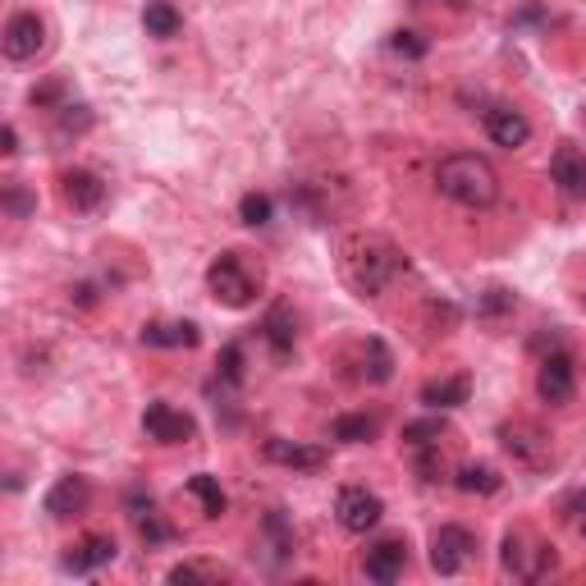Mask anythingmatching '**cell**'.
I'll return each mask as SVG.
<instances>
[{
  "instance_id": "1",
  "label": "cell",
  "mask_w": 586,
  "mask_h": 586,
  "mask_svg": "<svg viewBox=\"0 0 586 586\" xmlns=\"http://www.w3.org/2000/svg\"><path fill=\"white\" fill-rule=\"evenodd\" d=\"M399 271H408V261H403V252L390 239H380V234H348L339 243V275H344V284L358 298H380V289Z\"/></svg>"
},
{
  "instance_id": "2",
  "label": "cell",
  "mask_w": 586,
  "mask_h": 586,
  "mask_svg": "<svg viewBox=\"0 0 586 586\" xmlns=\"http://www.w3.org/2000/svg\"><path fill=\"white\" fill-rule=\"evenodd\" d=\"M435 188H440V197H449L454 207H467V211H486L500 202V174L477 152L445 156L435 165Z\"/></svg>"
},
{
  "instance_id": "3",
  "label": "cell",
  "mask_w": 586,
  "mask_h": 586,
  "mask_svg": "<svg viewBox=\"0 0 586 586\" xmlns=\"http://www.w3.org/2000/svg\"><path fill=\"white\" fill-rule=\"evenodd\" d=\"M207 289L220 307H248L261 293V266L243 252H220L207 266Z\"/></svg>"
},
{
  "instance_id": "4",
  "label": "cell",
  "mask_w": 586,
  "mask_h": 586,
  "mask_svg": "<svg viewBox=\"0 0 586 586\" xmlns=\"http://www.w3.org/2000/svg\"><path fill=\"white\" fill-rule=\"evenodd\" d=\"M504 573L522 577V582H536V577L554 573V564H559V554H554V545H541V541H527L522 532H509L504 536Z\"/></svg>"
},
{
  "instance_id": "5",
  "label": "cell",
  "mask_w": 586,
  "mask_h": 586,
  "mask_svg": "<svg viewBox=\"0 0 586 586\" xmlns=\"http://www.w3.org/2000/svg\"><path fill=\"white\" fill-rule=\"evenodd\" d=\"M472 559H477V536L467 532V527H458V522L435 527V536H431V568L435 573L454 577V573H463Z\"/></svg>"
},
{
  "instance_id": "6",
  "label": "cell",
  "mask_w": 586,
  "mask_h": 586,
  "mask_svg": "<svg viewBox=\"0 0 586 586\" xmlns=\"http://www.w3.org/2000/svg\"><path fill=\"white\" fill-rule=\"evenodd\" d=\"M0 51H5V60H14V65L37 60V55L46 51V19H42V14H33V10L10 14L5 37H0Z\"/></svg>"
},
{
  "instance_id": "7",
  "label": "cell",
  "mask_w": 586,
  "mask_h": 586,
  "mask_svg": "<svg viewBox=\"0 0 586 586\" xmlns=\"http://www.w3.org/2000/svg\"><path fill=\"white\" fill-rule=\"evenodd\" d=\"M142 431L152 435L156 445H188L197 435V422L188 413H179V408H170V403H147V413H142Z\"/></svg>"
},
{
  "instance_id": "8",
  "label": "cell",
  "mask_w": 586,
  "mask_h": 586,
  "mask_svg": "<svg viewBox=\"0 0 586 586\" xmlns=\"http://www.w3.org/2000/svg\"><path fill=\"white\" fill-rule=\"evenodd\" d=\"M335 513H339V527L344 532H371L380 522V513H385V504H380V495H371L367 486H344L335 500Z\"/></svg>"
},
{
  "instance_id": "9",
  "label": "cell",
  "mask_w": 586,
  "mask_h": 586,
  "mask_svg": "<svg viewBox=\"0 0 586 586\" xmlns=\"http://www.w3.org/2000/svg\"><path fill=\"white\" fill-rule=\"evenodd\" d=\"M87 504H92V481L78 477V472H65V477L46 490L42 509H46V518L69 522V518H78V513H87Z\"/></svg>"
},
{
  "instance_id": "10",
  "label": "cell",
  "mask_w": 586,
  "mask_h": 586,
  "mask_svg": "<svg viewBox=\"0 0 586 586\" xmlns=\"http://www.w3.org/2000/svg\"><path fill=\"white\" fill-rule=\"evenodd\" d=\"M115 554H120L115 536L92 532V536H83V541L69 545L65 559H60V568H65V573H74V577H87V573H97V568L115 564Z\"/></svg>"
},
{
  "instance_id": "11",
  "label": "cell",
  "mask_w": 586,
  "mask_h": 586,
  "mask_svg": "<svg viewBox=\"0 0 586 586\" xmlns=\"http://www.w3.org/2000/svg\"><path fill=\"white\" fill-rule=\"evenodd\" d=\"M60 197L69 211H97L106 202V179L97 170H65L60 174Z\"/></svg>"
},
{
  "instance_id": "12",
  "label": "cell",
  "mask_w": 586,
  "mask_h": 586,
  "mask_svg": "<svg viewBox=\"0 0 586 586\" xmlns=\"http://www.w3.org/2000/svg\"><path fill=\"white\" fill-rule=\"evenodd\" d=\"M536 390H541L545 403H568L577 390V376H573V358L568 353H550V358L541 362V371H536Z\"/></svg>"
},
{
  "instance_id": "13",
  "label": "cell",
  "mask_w": 586,
  "mask_h": 586,
  "mask_svg": "<svg viewBox=\"0 0 586 586\" xmlns=\"http://www.w3.org/2000/svg\"><path fill=\"white\" fill-rule=\"evenodd\" d=\"M362 568H367L371 582H399L403 568H408V541H403V536L376 541L367 550V559H362Z\"/></svg>"
},
{
  "instance_id": "14",
  "label": "cell",
  "mask_w": 586,
  "mask_h": 586,
  "mask_svg": "<svg viewBox=\"0 0 586 586\" xmlns=\"http://www.w3.org/2000/svg\"><path fill=\"white\" fill-rule=\"evenodd\" d=\"M266 458L280 467H293V472H321L326 467V449L321 445H298V440H284V435L266 440Z\"/></svg>"
},
{
  "instance_id": "15",
  "label": "cell",
  "mask_w": 586,
  "mask_h": 586,
  "mask_svg": "<svg viewBox=\"0 0 586 586\" xmlns=\"http://www.w3.org/2000/svg\"><path fill=\"white\" fill-rule=\"evenodd\" d=\"M486 133L495 147H509V152H518V147H527V138H532V124H527V115L513 106H495L486 115Z\"/></svg>"
},
{
  "instance_id": "16",
  "label": "cell",
  "mask_w": 586,
  "mask_h": 586,
  "mask_svg": "<svg viewBox=\"0 0 586 586\" xmlns=\"http://www.w3.org/2000/svg\"><path fill=\"white\" fill-rule=\"evenodd\" d=\"M550 179L564 197H586V156L577 147H559L550 161Z\"/></svg>"
},
{
  "instance_id": "17",
  "label": "cell",
  "mask_w": 586,
  "mask_h": 586,
  "mask_svg": "<svg viewBox=\"0 0 586 586\" xmlns=\"http://www.w3.org/2000/svg\"><path fill=\"white\" fill-rule=\"evenodd\" d=\"M467 394H472V380H467V376H445V380H426L417 399H422L431 413H445V408L467 403Z\"/></svg>"
},
{
  "instance_id": "18",
  "label": "cell",
  "mask_w": 586,
  "mask_h": 586,
  "mask_svg": "<svg viewBox=\"0 0 586 586\" xmlns=\"http://www.w3.org/2000/svg\"><path fill=\"white\" fill-rule=\"evenodd\" d=\"M197 326L193 321H152V326H142V344L147 348H197Z\"/></svg>"
},
{
  "instance_id": "19",
  "label": "cell",
  "mask_w": 586,
  "mask_h": 586,
  "mask_svg": "<svg viewBox=\"0 0 586 586\" xmlns=\"http://www.w3.org/2000/svg\"><path fill=\"white\" fill-rule=\"evenodd\" d=\"M261 335H266V344H271L275 353H289V348L298 344V321H293V307L289 303H275L271 312H266V321H261Z\"/></svg>"
},
{
  "instance_id": "20",
  "label": "cell",
  "mask_w": 586,
  "mask_h": 586,
  "mask_svg": "<svg viewBox=\"0 0 586 586\" xmlns=\"http://www.w3.org/2000/svg\"><path fill=\"white\" fill-rule=\"evenodd\" d=\"M142 28H147V37L170 42V37H179V28H184V14L174 10L170 0H147V5H142Z\"/></svg>"
},
{
  "instance_id": "21",
  "label": "cell",
  "mask_w": 586,
  "mask_h": 586,
  "mask_svg": "<svg viewBox=\"0 0 586 586\" xmlns=\"http://www.w3.org/2000/svg\"><path fill=\"white\" fill-rule=\"evenodd\" d=\"M376 431H380V422L367 413H344L330 422V435H335L339 445H367V440H376Z\"/></svg>"
},
{
  "instance_id": "22",
  "label": "cell",
  "mask_w": 586,
  "mask_h": 586,
  "mask_svg": "<svg viewBox=\"0 0 586 586\" xmlns=\"http://www.w3.org/2000/svg\"><path fill=\"white\" fill-rule=\"evenodd\" d=\"M454 486L463 490V495H495L504 481H500V472H495V467H486V463H463L454 472Z\"/></svg>"
},
{
  "instance_id": "23",
  "label": "cell",
  "mask_w": 586,
  "mask_h": 586,
  "mask_svg": "<svg viewBox=\"0 0 586 586\" xmlns=\"http://www.w3.org/2000/svg\"><path fill=\"white\" fill-rule=\"evenodd\" d=\"M504 449H509V454L513 458H522V463H541V458H545V449L541 445H536V440H541V435H536L532 431V426H504Z\"/></svg>"
},
{
  "instance_id": "24",
  "label": "cell",
  "mask_w": 586,
  "mask_h": 586,
  "mask_svg": "<svg viewBox=\"0 0 586 586\" xmlns=\"http://www.w3.org/2000/svg\"><path fill=\"white\" fill-rule=\"evenodd\" d=\"M440 435H445V417H422L403 426V445L422 454V449H440Z\"/></svg>"
},
{
  "instance_id": "25",
  "label": "cell",
  "mask_w": 586,
  "mask_h": 586,
  "mask_svg": "<svg viewBox=\"0 0 586 586\" xmlns=\"http://www.w3.org/2000/svg\"><path fill=\"white\" fill-rule=\"evenodd\" d=\"M188 490H193L197 500H202V513L207 518H220V513L229 509V500H225V490H220V481L211 477V472H197L193 481H188Z\"/></svg>"
},
{
  "instance_id": "26",
  "label": "cell",
  "mask_w": 586,
  "mask_h": 586,
  "mask_svg": "<svg viewBox=\"0 0 586 586\" xmlns=\"http://www.w3.org/2000/svg\"><path fill=\"white\" fill-rule=\"evenodd\" d=\"M394 376V353L385 348V339H367V380L385 385Z\"/></svg>"
},
{
  "instance_id": "27",
  "label": "cell",
  "mask_w": 586,
  "mask_h": 586,
  "mask_svg": "<svg viewBox=\"0 0 586 586\" xmlns=\"http://www.w3.org/2000/svg\"><path fill=\"white\" fill-rule=\"evenodd\" d=\"M271 197L266 193H243L239 197V220L243 225H252V229H261V225H271Z\"/></svg>"
},
{
  "instance_id": "28",
  "label": "cell",
  "mask_w": 586,
  "mask_h": 586,
  "mask_svg": "<svg viewBox=\"0 0 586 586\" xmlns=\"http://www.w3.org/2000/svg\"><path fill=\"white\" fill-rule=\"evenodd\" d=\"M216 376L225 385H243V344H225L216 358Z\"/></svg>"
},
{
  "instance_id": "29",
  "label": "cell",
  "mask_w": 586,
  "mask_h": 586,
  "mask_svg": "<svg viewBox=\"0 0 586 586\" xmlns=\"http://www.w3.org/2000/svg\"><path fill=\"white\" fill-rule=\"evenodd\" d=\"M390 46L403 55V60H422V55L431 51V42H426L422 33H413V28H399V33L390 37Z\"/></svg>"
},
{
  "instance_id": "30",
  "label": "cell",
  "mask_w": 586,
  "mask_h": 586,
  "mask_svg": "<svg viewBox=\"0 0 586 586\" xmlns=\"http://www.w3.org/2000/svg\"><path fill=\"white\" fill-rule=\"evenodd\" d=\"M87 129H92V110L87 106H65L60 110V138H69V133L78 138V133H87Z\"/></svg>"
},
{
  "instance_id": "31",
  "label": "cell",
  "mask_w": 586,
  "mask_h": 586,
  "mask_svg": "<svg viewBox=\"0 0 586 586\" xmlns=\"http://www.w3.org/2000/svg\"><path fill=\"white\" fill-rule=\"evenodd\" d=\"M513 307H518V298H513L509 289H500V284L481 293V316H504V312H513Z\"/></svg>"
},
{
  "instance_id": "32",
  "label": "cell",
  "mask_w": 586,
  "mask_h": 586,
  "mask_svg": "<svg viewBox=\"0 0 586 586\" xmlns=\"http://www.w3.org/2000/svg\"><path fill=\"white\" fill-rule=\"evenodd\" d=\"M138 536L147 545H161V541H170L174 532H170V522H161L156 513H138Z\"/></svg>"
},
{
  "instance_id": "33",
  "label": "cell",
  "mask_w": 586,
  "mask_h": 586,
  "mask_svg": "<svg viewBox=\"0 0 586 586\" xmlns=\"http://www.w3.org/2000/svg\"><path fill=\"white\" fill-rule=\"evenodd\" d=\"M33 106H42V110H65L69 101H65V83H42V87H33Z\"/></svg>"
},
{
  "instance_id": "34",
  "label": "cell",
  "mask_w": 586,
  "mask_h": 586,
  "mask_svg": "<svg viewBox=\"0 0 586 586\" xmlns=\"http://www.w3.org/2000/svg\"><path fill=\"white\" fill-rule=\"evenodd\" d=\"M216 568H207V564H174L170 568V582H216Z\"/></svg>"
},
{
  "instance_id": "35",
  "label": "cell",
  "mask_w": 586,
  "mask_h": 586,
  "mask_svg": "<svg viewBox=\"0 0 586 586\" xmlns=\"http://www.w3.org/2000/svg\"><path fill=\"white\" fill-rule=\"evenodd\" d=\"M5 211H10L14 220H23V216H28V211H33V197L23 193L19 184H10V188H5Z\"/></svg>"
},
{
  "instance_id": "36",
  "label": "cell",
  "mask_w": 586,
  "mask_h": 586,
  "mask_svg": "<svg viewBox=\"0 0 586 586\" xmlns=\"http://www.w3.org/2000/svg\"><path fill=\"white\" fill-rule=\"evenodd\" d=\"M14 152H19V129L5 124V156H14Z\"/></svg>"
},
{
  "instance_id": "37",
  "label": "cell",
  "mask_w": 586,
  "mask_h": 586,
  "mask_svg": "<svg viewBox=\"0 0 586 586\" xmlns=\"http://www.w3.org/2000/svg\"><path fill=\"white\" fill-rule=\"evenodd\" d=\"M417 5H445V10H463L467 0H417Z\"/></svg>"
},
{
  "instance_id": "38",
  "label": "cell",
  "mask_w": 586,
  "mask_h": 586,
  "mask_svg": "<svg viewBox=\"0 0 586 586\" xmlns=\"http://www.w3.org/2000/svg\"><path fill=\"white\" fill-rule=\"evenodd\" d=\"M577 509H586V490H582V495H577Z\"/></svg>"
}]
</instances>
